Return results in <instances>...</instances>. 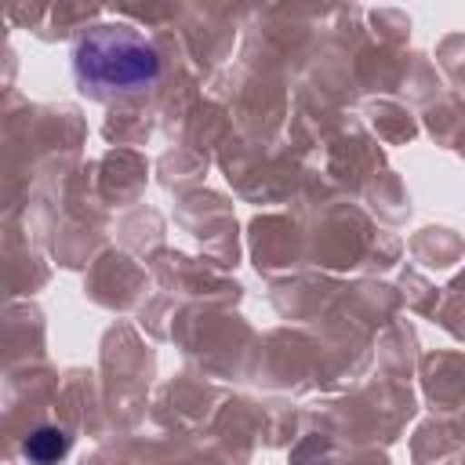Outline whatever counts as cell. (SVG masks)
Wrapping results in <instances>:
<instances>
[{"mask_svg":"<svg viewBox=\"0 0 465 465\" xmlns=\"http://www.w3.org/2000/svg\"><path fill=\"white\" fill-rule=\"evenodd\" d=\"M73 73L94 98L134 94L160 80L163 65L153 44L127 25H94L73 47Z\"/></svg>","mask_w":465,"mask_h":465,"instance_id":"6da1fadb","label":"cell"},{"mask_svg":"<svg viewBox=\"0 0 465 465\" xmlns=\"http://www.w3.org/2000/svg\"><path fill=\"white\" fill-rule=\"evenodd\" d=\"M65 450H69V432L58 425H40L22 443V454L29 465H58L65 458Z\"/></svg>","mask_w":465,"mask_h":465,"instance_id":"7a4b0ae2","label":"cell"}]
</instances>
